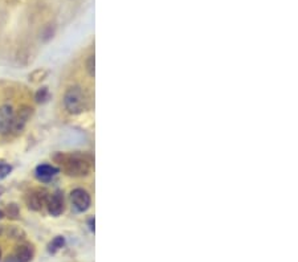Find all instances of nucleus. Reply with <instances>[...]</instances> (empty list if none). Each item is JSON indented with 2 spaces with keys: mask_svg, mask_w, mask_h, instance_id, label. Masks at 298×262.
<instances>
[{
  "mask_svg": "<svg viewBox=\"0 0 298 262\" xmlns=\"http://www.w3.org/2000/svg\"><path fill=\"white\" fill-rule=\"evenodd\" d=\"M46 199H48V195H46L45 191L36 189V191H32L27 196V205L32 211H40L45 205Z\"/></svg>",
  "mask_w": 298,
  "mask_h": 262,
  "instance_id": "6",
  "label": "nucleus"
},
{
  "mask_svg": "<svg viewBox=\"0 0 298 262\" xmlns=\"http://www.w3.org/2000/svg\"><path fill=\"white\" fill-rule=\"evenodd\" d=\"M59 168L52 164H40V166L36 167V178L43 183H46V181H51L56 175L59 174Z\"/></svg>",
  "mask_w": 298,
  "mask_h": 262,
  "instance_id": "7",
  "label": "nucleus"
},
{
  "mask_svg": "<svg viewBox=\"0 0 298 262\" xmlns=\"http://www.w3.org/2000/svg\"><path fill=\"white\" fill-rule=\"evenodd\" d=\"M48 100H49V90H48V87H42V89L36 93V101L39 102V103H44V102H46Z\"/></svg>",
  "mask_w": 298,
  "mask_h": 262,
  "instance_id": "12",
  "label": "nucleus"
},
{
  "mask_svg": "<svg viewBox=\"0 0 298 262\" xmlns=\"http://www.w3.org/2000/svg\"><path fill=\"white\" fill-rule=\"evenodd\" d=\"M0 258H1V250H0Z\"/></svg>",
  "mask_w": 298,
  "mask_h": 262,
  "instance_id": "15",
  "label": "nucleus"
},
{
  "mask_svg": "<svg viewBox=\"0 0 298 262\" xmlns=\"http://www.w3.org/2000/svg\"><path fill=\"white\" fill-rule=\"evenodd\" d=\"M46 76H48V70L42 68V69H36L35 72L29 74V80H31L32 82H40V81L46 79Z\"/></svg>",
  "mask_w": 298,
  "mask_h": 262,
  "instance_id": "10",
  "label": "nucleus"
},
{
  "mask_svg": "<svg viewBox=\"0 0 298 262\" xmlns=\"http://www.w3.org/2000/svg\"><path fill=\"white\" fill-rule=\"evenodd\" d=\"M31 114H32V109H29V107H23L18 114H15L14 123H12L11 131H15V133L21 131L24 129L25 123L28 122V120L31 118Z\"/></svg>",
  "mask_w": 298,
  "mask_h": 262,
  "instance_id": "8",
  "label": "nucleus"
},
{
  "mask_svg": "<svg viewBox=\"0 0 298 262\" xmlns=\"http://www.w3.org/2000/svg\"><path fill=\"white\" fill-rule=\"evenodd\" d=\"M33 257V249L28 245H20L18 246V249L15 250L14 258L16 262H29Z\"/></svg>",
  "mask_w": 298,
  "mask_h": 262,
  "instance_id": "9",
  "label": "nucleus"
},
{
  "mask_svg": "<svg viewBox=\"0 0 298 262\" xmlns=\"http://www.w3.org/2000/svg\"><path fill=\"white\" fill-rule=\"evenodd\" d=\"M45 205L48 208V212L51 213L52 216H60L65 209V202L63 195L60 192H56L53 195H51V196H48Z\"/></svg>",
  "mask_w": 298,
  "mask_h": 262,
  "instance_id": "5",
  "label": "nucleus"
},
{
  "mask_svg": "<svg viewBox=\"0 0 298 262\" xmlns=\"http://www.w3.org/2000/svg\"><path fill=\"white\" fill-rule=\"evenodd\" d=\"M86 70L90 77H94V56H89L86 60Z\"/></svg>",
  "mask_w": 298,
  "mask_h": 262,
  "instance_id": "14",
  "label": "nucleus"
},
{
  "mask_svg": "<svg viewBox=\"0 0 298 262\" xmlns=\"http://www.w3.org/2000/svg\"><path fill=\"white\" fill-rule=\"evenodd\" d=\"M87 97L83 87L70 86L65 92L64 106L70 114H81L87 109Z\"/></svg>",
  "mask_w": 298,
  "mask_h": 262,
  "instance_id": "2",
  "label": "nucleus"
},
{
  "mask_svg": "<svg viewBox=\"0 0 298 262\" xmlns=\"http://www.w3.org/2000/svg\"><path fill=\"white\" fill-rule=\"evenodd\" d=\"M15 111L12 106H0V134H8L12 129Z\"/></svg>",
  "mask_w": 298,
  "mask_h": 262,
  "instance_id": "4",
  "label": "nucleus"
},
{
  "mask_svg": "<svg viewBox=\"0 0 298 262\" xmlns=\"http://www.w3.org/2000/svg\"><path fill=\"white\" fill-rule=\"evenodd\" d=\"M70 202L72 205L77 212H85L89 209L90 204H92V199L90 195L83 188H76L70 193Z\"/></svg>",
  "mask_w": 298,
  "mask_h": 262,
  "instance_id": "3",
  "label": "nucleus"
},
{
  "mask_svg": "<svg viewBox=\"0 0 298 262\" xmlns=\"http://www.w3.org/2000/svg\"><path fill=\"white\" fill-rule=\"evenodd\" d=\"M12 171V167L7 164V163H0V180L4 179L5 176H8L9 172Z\"/></svg>",
  "mask_w": 298,
  "mask_h": 262,
  "instance_id": "13",
  "label": "nucleus"
},
{
  "mask_svg": "<svg viewBox=\"0 0 298 262\" xmlns=\"http://www.w3.org/2000/svg\"><path fill=\"white\" fill-rule=\"evenodd\" d=\"M55 159L69 176H84L90 171V161L81 154H59Z\"/></svg>",
  "mask_w": 298,
  "mask_h": 262,
  "instance_id": "1",
  "label": "nucleus"
},
{
  "mask_svg": "<svg viewBox=\"0 0 298 262\" xmlns=\"http://www.w3.org/2000/svg\"><path fill=\"white\" fill-rule=\"evenodd\" d=\"M64 244H65L64 237H61V236L56 237V239L52 240V242L49 244V252H51V253H56L59 249H61L64 246Z\"/></svg>",
  "mask_w": 298,
  "mask_h": 262,
  "instance_id": "11",
  "label": "nucleus"
}]
</instances>
